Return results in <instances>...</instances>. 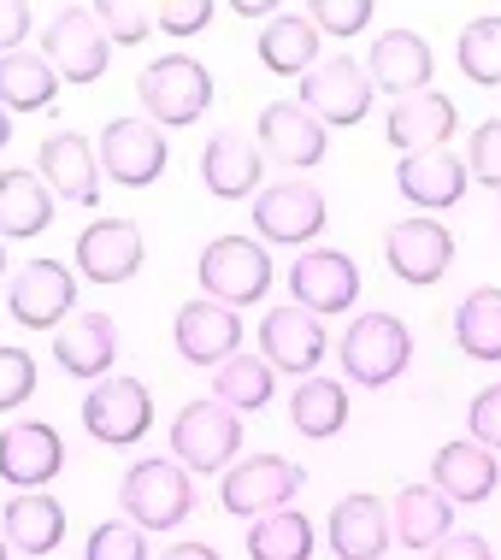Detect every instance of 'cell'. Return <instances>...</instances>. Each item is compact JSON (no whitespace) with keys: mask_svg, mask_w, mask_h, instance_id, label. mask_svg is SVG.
I'll list each match as a JSON object with an SVG mask.
<instances>
[{"mask_svg":"<svg viewBox=\"0 0 501 560\" xmlns=\"http://www.w3.org/2000/svg\"><path fill=\"white\" fill-rule=\"evenodd\" d=\"M118 508H125V520L142 525V532H177L195 513L189 466H172V454L136 460L125 472V483H118Z\"/></svg>","mask_w":501,"mask_h":560,"instance_id":"6da1fadb","label":"cell"},{"mask_svg":"<svg viewBox=\"0 0 501 560\" xmlns=\"http://www.w3.org/2000/svg\"><path fill=\"white\" fill-rule=\"evenodd\" d=\"M342 372L348 384L360 389H384L413 366V330H407L396 313H360L354 325L342 330Z\"/></svg>","mask_w":501,"mask_h":560,"instance_id":"7a4b0ae2","label":"cell"},{"mask_svg":"<svg viewBox=\"0 0 501 560\" xmlns=\"http://www.w3.org/2000/svg\"><path fill=\"white\" fill-rule=\"evenodd\" d=\"M136 95H142V107H148V125H165V130H184L195 125L207 107H212V71L201 66V59H189V54H165L154 59V66L136 78Z\"/></svg>","mask_w":501,"mask_h":560,"instance_id":"3957f363","label":"cell"},{"mask_svg":"<svg viewBox=\"0 0 501 560\" xmlns=\"http://www.w3.org/2000/svg\"><path fill=\"white\" fill-rule=\"evenodd\" d=\"M195 278H201L207 301H219V307H254L271 290V260L254 236H219L201 248Z\"/></svg>","mask_w":501,"mask_h":560,"instance_id":"277c9868","label":"cell"},{"mask_svg":"<svg viewBox=\"0 0 501 560\" xmlns=\"http://www.w3.org/2000/svg\"><path fill=\"white\" fill-rule=\"evenodd\" d=\"M42 59L66 83H101L113 66V36L101 30L95 7H59L42 30Z\"/></svg>","mask_w":501,"mask_h":560,"instance_id":"5b68a950","label":"cell"},{"mask_svg":"<svg viewBox=\"0 0 501 560\" xmlns=\"http://www.w3.org/2000/svg\"><path fill=\"white\" fill-rule=\"evenodd\" d=\"M372 78H366V66L360 59H348V54H330V59H318V66L301 78V107H307L325 130H354L360 118L372 113Z\"/></svg>","mask_w":501,"mask_h":560,"instance_id":"8992f818","label":"cell"},{"mask_svg":"<svg viewBox=\"0 0 501 560\" xmlns=\"http://www.w3.org/2000/svg\"><path fill=\"white\" fill-rule=\"evenodd\" d=\"M242 454V413L219 401H189L177 407L172 419V460L189 466V472H219V466H231Z\"/></svg>","mask_w":501,"mask_h":560,"instance_id":"52a82bcc","label":"cell"},{"mask_svg":"<svg viewBox=\"0 0 501 560\" xmlns=\"http://www.w3.org/2000/svg\"><path fill=\"white\" fill-rule=\"evenodd\" d=\"M301 483H307V472H301L295 460H283V454H254V460H242V466H224L219 502H224V513H236V520H266V513L295 502Z\"/></svg>","mask_w":501,"mask_h":560,"instance_id":"ba28073f","label":"cell"},{"mask_svg":"<svg viewBox=\"0 0 501 560\" xmlns=\"http://www.w3.org/2000/svg\"><path fill=\"white\" fill-rule=\"evenodd\" d=\"M148 425H154V396H148L142 377H101L83 401V431L106 448H125V443H142Z\"/></svg>","mask_w":501,"mask_h":560,"instance_id":"9c48e42d","label":"cell"},{"mask_svg":"<svg viewBox=\"0 0 501 560\" xmlns=\"http://www.w3.org/2000/svg\"><path fill=\"white\" fill-rule=\"evenodd\" d=\"M95 160H101V172L113 177V184L148 189V184H160V172H165V160H172V148H165L160 125H148V118H113V125L101 130Z\"/></svg>","mask_w":501,"mask_h":560,"instance_id":"30bf717a","label":"cell"},{"mask_svg":"<svg viewBox=\"0 0 501 560\" xmlns=\"http://www.w3.org/2000/svg\"><path fill=\"white\" fill-rule=\"evenodd\" d=\"M290 290H295V307H307L313 319H330V313L354 307L360 266L342 248H301L290 266Z\"/></svg>","mask_w":501,"mask_h":560,"instance_id":"8fae6325","label":"cell"},{"mask_svg":"<svg viewBox=\"0 0 501 560\" xmlns=\"http://www.w3.org/2000/svg\"><path fill=\"white\" fill-rule=\"evenodd\" d=\"M66 472V436L48 419H12L0 431V478L12 490H42Z\"/></svg>","mask_w":501,"mask_h":560,"instance_id":"7c38bea8","label":"cell"},{"mask_svg":"<svg viewBox=\"0 0 501 560\" xmlns=\"http://www.w3.org/2000/svg\"><path fill=\"white\" fill-rule=\"evenodd\" d=\"M71 301H78V278H71V266H59V260H30L7 290L12 319L30 325V330H59L71 319Z\"/></svg>","mask_w":501,"mask_h":560,"instance_id":"4fadbf2b","label":"cell"},{"mask_svg":"<svg viewBox=\"0 0 501 560\" xmlns=\"http://www.w3.org/2000/svg\"><path fill=\"white\" fill-rule=\"evenodd\" d=\"M172 342H177V354H184L189 366L219 372L224 360L242 354V319H236V307H219V301L201 295V301H189V307H177Z\"/></svg>","mask_w":501,"mask_h":560,"instance_id":"5bb4252c","label":"cell"},{"mask_svg":"<svg viewBox=\"0 0 501 560\" xmlns=\"http://www.w3.org/2000/svg\"><path fill=\"white\" fill-rule=\"evenodd\" d=\"M384 260L401 283L424 290V283H436L454 266V231L443 219H401L396 231L384 236Z\"/></svg>","mask_w":501,"mask_h":560,"instance_id":"9a60e30c","label":"cell"},{"mask_svg":"<svg viewBox=\"0 0 501 560\" xmlns=\"http://www.w3.org/2000/svg\"><path fill=\"white\" fill-rule=\"evenodd\" d=\"M254 231L278 248H307L325 231V195L313 184H271L266 195H254Z\"/></svg>","mask_w":501,"mask_h":560,"instance_id":"2e32d148","label":"cell"},{"mask_svg":"<svg viewBox=\"0 0 501 560\" xmlns=\"http://www.w3.org/2000/svg\"><path fill=\"white\" fill-rule=\"evenodd\" d=\"M325 348H330V337H325V325H318L307 307H271L260 319V354H266L271 372L313 377L318 360H325Z\"/></svg>","mask_w":501,"mask_h":560,"instance_id":"e0dca14e","label":"cell"},{"mask_svg":"<svg viewBox=\"0 0 501 560\" xmlns=\"http://www.w3.org/2000/svg\"><path fill=\"white\" fill-rule=\"evenodd\" d=\"M142 224L136 219H95L78 236V271L89 283H130L142 271Z\"/></svg>","mask_w":501,"mask_h":560,"instance_id":"ac0fdd59","label":"cell"},{"mask_svg":"<svg viewBox=\"0 0 501 560\" xmlns=\"http://www.w3.org/2000/svg\"><path fill=\"white\" fill-rule=\"evenodd\" d=\"M436 71V54L431 42L419 36V30H384V36L372 42V59H366V78L372 89H384V95H424V83H431Z\"/></svg>","mask_w":501,"mask_h":560,"instance_id":"d6986e66","label":"cell"},{"mask_svg":"<svg viewBox=\"0 0 501 560\" xmlns=\"http://www.w3.org/2000/svg\"><path fill=\"white\" fill-rule=\"evenodd\" d=\"M501 483V454H490L483 443H443L431 454V490H443L454 508H478L490 502Z\"/></svg>","mask_w":501,"mask_h":560,"instance_id":"ffe728a7","label":"cell"},{"mask_svg":"<svg viewBox=\"0 0 501 560\" xmlns=\"http://www.w3.org/2000/svg\"><path fill=\"white\" fill-rule=\"evenodd\" d=\"M54 360L59 372L83 377V384H101L113 377V360H118V325L113 313H78L54 330Z\"/></svg>","mask_w":501,"mask_h":560,"instance_id":"44dd1931","label":"cell"},{"mask_svg":"<svg viewBox=\"0 0 501 560\" xmlns=\"http://www.w3.org/2000/svg\"><path fill=\"white\" fill-rule=\"evenodd\" d=\"M330 555L337 560H384V549L396 542V525H389V502L377 495H342L330 508Z\"/></svg>","mask_w":501,"mask_h":560,"instance_id":"7402d4cb","label":"cell"},{"mask_svg":"<svg viewBox=\"0 0 501 560\" xmlns=\"http://www.w3.org/2000/svg\"><path fill=\"white\" fill-rule=\"evenodd\" d=\"M396 189L413 207H424V213H436V207H454L473 189V172H466V160L454 148H424V154H401Z\"/></svg>","mask_w":501,"mask_h":560,"instance_id":"603a6c76","label":"cell"},{"mask_svg":"<svg viewBox=\"0 0 501 560\" xmlns=\"http://www.w3.org/2000/svg\"><path fill=\"white\" fill-rule=\"evenodd\" d=\"M36 172H42V184H48L59 201H71V207H95L101 201V160H95V148H89L78 130L48 136Z\"/></svg>","mask_w":501,"mask_h":560,"instance_id":"cb8c5ba5","label":"cell"},{"mask_svg":"<svg viewBox=\"0 0 501 560\" xmlns=\"http://www.w3.org/2000/svg\"><path fill=\"white\" fill-rule=\"evenodd\" d=\"M260 142H266V154L278 165H295L301 172V165L325 160L330 136L301 101H271V107H260Z\"/></svg>","mask_w":501,"mask_h":560,"instance_id":"d4e9b609","label":"cell"},{"mask_svg":"<svg viewBox=\"0 0 501 560\" xmlns=\"http://www.w3.org/2000/svg\"><path fill=\"white\" fill-rule=\"evenodd\" d=\"M454 101L448 95H436V89H424V95H407L389 107L384 118V136L401 148V154H424V148H448V136H454Z\"/></svg>","mask_w":501,"mask_h":560,"instance_id":"484cf974","label":"cell"},{"mask_svg":"<svg viewBox=\"0 0 501 560\" xmlns=\"http://www.w3.org/2000/svg\"><path fill=\"white\" fill-rule=\"evenodd\" d=\"M201 184L219 195V201H248L254 184H260V142H248V136H236V130L207 136Z\"/></svg>","mask_w":501,"mask_h":560,"instance_id":"4316f807","label":"cell"},{"mask_svg":"<svg viewBox=\"0 0 501 560\" xmlns=\"http://www.w3.org/2000/svg\"><path fill=\"white\" fill-rule=\"evenodd\" d=\"M0 532H7V542L19 555H54L66 542V508L48 490H19L0 508Z\"/></svg>","mask_w":501,"mask_h":560,"instance_id":"83f0119b","label":"cell"},{"mask_svg":"<svg viewBox=\"0 0 501 560\" xmlns=\"http://www.w3.org/2000/svg\"><path fill=\"white\" fill-rule=\"evenodd\" d=\"M389 525H396L401 549H436L454 532V502L431 483H407V490L389 502Z\"/></svg>","mask_w":501,"mask_h":560,"instance_id":"f1b7e54d","label":"cell"},{"mask_svg":"<svg viewBox=\"0 0 501 560\" xmlns=\"http://www.w3.org/2000/svg\"><path fill=\"white\" fill-rule=\"evenodd\" d=\"M54 224V189L42 184V172H0V236H42Z\"/></svg>","mask_w":501,"mask_h":560,"instance_id":"f546056e","label":"cell"},{"mask_svg":"<svg viewBox=\"0 0 501 560\" xmlns=\"http://www.w3.org/2000/svg\"><path fill=\"white\" fill-rule=\"evenodd\" d=\"M318 30L313 19H301V12H278V19L266 24L260 36V66L271 71V78H307V71L318 66Z\"/></svg>","mask_w":501,"mask_h":560,"instance_id":"4dcf8cb0","label":"cell"},{"mask_svg":"<svg viewBox=\"0 0 501 560\" xmlns=\"http://www.w3.org/2000/svg\"><path fill=\"white\" fill-rule=\"evenodd\" d=\"M290 425L307 436V443H325V436H337L348 425V384L337 377H301L295 396H290Z\"/></svg>","mask_w":501,"mask_h":560,"instance_id":"1f68e13d","label":"cell"},{"mask_svg":"<svg viewBox=\"0 0 501 560\" xmlns=\"http://www.w3.org/2000/svg\"><path fill=\"white\" fill-rule=\"evenodd\" d=\"M54 95H59V71L42 54L19 48L0 59V107L7 113H48Z\"/></svg>","mask_w":501,"mask_h":560,"instance_id":"d6a6232c","label":"cell"},{"mask_svg":"<svg viewBox=\"0 0 501 560\" xmlns=\"http://www.w3.org/2000/svg\"><path fill=\"white\" fill-rule=\"evenodd\" d=\"M454 348L466 360L501 366V290H473L454 307Z\"/></svg>","mask_w":501,"mask_h":560,"instance_id":"836d02e7","label":"cell"},{"mask_svg":"<svg viewBox=\"0 0 501 560\" xmlns=\"http://www.w3.org/2000/svg\"><path fill=\"white\" fill-rule=\"evenodd\" d=\"M278 389V372L266 366V354H236L212 372V401L231 407V413H260Z\"/></svg>","mask_w":501,"mask_h":560,"instance_id":"e575fe53","label":"cell"},{"mask_svg":"<svg viewBox=\"0 0 501 560\" xmlns=\"http://www.w3.org/2000/svg\"><path fill=\"white\" fill-rule=\"evenodd\" d=\"M248 560H313V520L290 508L248 520Z\"/></svg>","mask_w":501,"mask_h":560,"instance_id":"d590c367","label":"cell"},{"mask_svg":"<svg viewBox=\"0 0 501 560\" xmlns=\"http://www.w3.org/2000/svg\"><path fill=\"white\" fill-rule=\"evenodd\" d=\"M461 71L478 89H501V19H473L461 30Z\"/></svg>","mask_w":501,"mask_h":560,"instance_id":"8d00e7d4","label":"cell"},{"mask_svg":"<svg viewBox=\"0 0 501 560\" xmlns=\"http://www.w3.org/2000/svg\"><path fill=\"white\" fill-rule=\"evenodd\" d=\"M83 560H154V555H148L142 525H130V520H106V525H95V532H89Z\"/></svg>","mask_w":501,"mask_h":560,"instance_id":"74e56055","label":"cell"},{"mask_svg":"<svg viewBox=\"0 0 501 560\" xmlns=\"http://www.w3.org/2000/svg\"><path fill=\"white\" fill-rule=\"evenodd\" d=\"M313 30L318 36H330V42H348V36H360V30L372 24V0H313Z\"/></svg>","mask_w":501,"mask_h":560,"instance_id":"f35d334b","label":"cell"},{"mask_svg":"<svg viewBox=\"0 0 501 560\" xmlns=\"http://www.w3.org/2000/svg\"><path fill=\"white\" fill-rule=\"evenodd\" d=\"M95 19L113 42L136 48V42H148V30H154V7H142V0H101Z\"/></svg>","mask_w":501,"mask_h":560,"instance_id":"ab89813d","label":"cell"},{"mask_svg":"<svg viewBox=\"0 0 501 560\" xmlns=\"http://www.w3.org/2000/svg\"><path fill=\"white\" fill-rule=\"evenodd\" d=\"M36 396V360L24 348H0V413H19Z\"/></svg>","mask_w":501,"mask_h":560,"instance_id":"60d3db41","label":"cell"},{"mask_svg":"<svg viewBox=\"0 0 501 560\" xmlns=\"http://www.w3.org/2000/svg\"><path fill=\"white\" fill-rule=\"evenodd\" d=\"M466 172H473V184L501 189V118H483V125L473 130V154H466Z\"/></svg>","mask_w":501,"mask_h":560,"instance_id":"b9f144b4","label":"cell"},{"mask_svg":"<svg viewBox=\"0 0 501 560\" xmlns=\"http://www.w3.org/2000/svg\"><path fill=\"white\" fill-rule=\"evenodd\" d=\"M466 425H473V443H483L490 454H501V384L478 389L473 407H466Z\"/></svg>","mask_w":501,"mask_h":560,"instance_id":"7bdbcfd3","label":"cell"},{"mask_svg":"<svg viewBox=\"0 0 501 560\" xmlns=\"http://www.w3.org/2000/svg\"><path fill=\"white\" fill-rule=\"evenodd\" d=\"M212 0H165V7L154 12V24L165 30V36H195L201 24H212Z\"/></svg>","mask_w":501,"mask_h":560,"instance_id":"ee69618b","label":"cell"},{"mask_svg":"<svg viewBox=\"0 0 501 560\" xmlns=\"http://www.w3.org/2000/svg\"><path fill=\"white\" fill-rule=\"evenodd\" d=\"M431 560H496V549H490L478 532H448V537L431 549Z\"/></svg>","mask_w":501,"mask_h":560,"instance_id":"f6af8a7d","label":"cell"},{"mask_svg":"<svg viewBox=\"0 0 501 560\" xmlns=\"http://www.w3.org/2000/svg\"><path fill=\"white\" fill-rule=\"evenodd\" d=\"M24 36H30V7L24 0H0V59L19 54Z\"/></svg>","mask_w":501,"mask_h":560,"instance_id":"bcb514c9","label":"cell"},{"mask_svg":"<svg viewBox=\"0 0 501 560\" xmlns=\"http://www.w3.org/2000/svg\"><path fill=\"white\" fill-rule=\"evenodd\" d=\"M160 560H224L219 549H207V542H172Z\"/></svg>","mask_w":501,"mask_h":560,"instance_id":"7dc6e473","label":"cell"},{"mask_svg":"<svg viewBox=\"0 0 501 560\" xmlns=\"http://www.w3.org/2000/svg\"><path fill=\"white\" fill-rule=\"evenodd\" d=\"M7 142H12V118H7V107H0V154H7Z\"/></svg>","mask_w":501,"mask_h":560,"instance_id":"c3c4849f","label":"cell"},{"mask_svg":"<svg viewBox=\"0 0 501 560\" xmlns=\"http://www.w3.org/2000/svg\"><path fill=\"white\" fill-rule=\"evenodd\" d=\"M0 278H7V242H0Z\"/></svg>","mask_w":501,"mask_h":560,"instance_id":"681fc988","label":"cell"},{"mask_svg":"<svg viewBox=\"0 0 501 560\" xmlns=\"http://www.w3.org/2000/svg\"><path fill=\"white\" fill-rule=\"evenodd\" d=\"M7 549H12V542H7V532H0V560H7Z\"/></svg>","mask_w":501,"mask_h":560,"instance_id":"f907efd6","label":"cell"}]
</instances>
